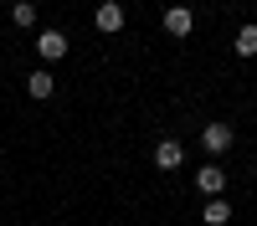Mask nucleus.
Here are the masks:
<instances>
[{"label": "nucleus", "mask_w": 257, "mask_h": 226, "mask_svg": "<svg viewBox=\"0 0 257 226\" xmlns=\"http://www.w3.org/2000/svg\"><path fill=\"white\" fill-rule=\"evenodd\" d=\"M201 221H206V226H231V200L211 195V200H206V211H201Z\"/></svg>", "instance_id": "0eeeda50"}, {"label": "nucleus", "mask_w": 257, "mask_h": 226, "mask_svg": "<svg viewBox=\"0 0 257 226\" xmlns=\"http://www.w3.org/2000/svg\"><path fill=\"white\" fill-rule=\"evenodd\" d=\"M11 26H21V31L36 26V6H31V0H16V6H11Z\"/></svg>", "instance_id": "1a4fd4ad"}, {"label": "nucleus", "mask_w": 257, "mask_h": 226, "mask_svg": "<svg viewBox=\"0 0 257 226\" xmlns=\"http://www.w3.org/2000/svg\"><path fill=\"white\" fill-rule=\"evenodd\" d=\"M196 190H201L206 200L226 190V170H221V164H216V159H211V164H201V170H196Z\"/></svg>", "instance_id": "7ed1b4c3"}, {"label": "nucleus", "mask_w": 257, "mask_h": 226, "mask_svg": "<svg viewBox=\"0 0 257 226\" xmlns=\"http://www.w3.org/2000/svg\"><path fill=\"white\" fill-rule=\"evenodd\" d=\"M26 93H31V98H52V93H57V82H52V72H47V67H36V72L26 77Z\"/></svg>", "instance_id": "6e6552de"}, {"label": "nucleus", "mask_w": 257, "mask_h": 226, "mask_svg": "<svg viewBox=\"0 0 257 226\" xmlns=\"http://www.w3.org/2000/svg\"><path fill=\"white\" fill-rule=\"evenodd\" d=\"M165 31L170 36H190V31H196V11H190V6H170L165 11Z\"/></svg>", "instance_id": "423d86ee"}, {"label": "nucleus", "mask_w": 257, "mask_h": 226, "mask_svg": "<svg viewBox=\"0 0 257 226\" xmlns=\"http://www.w3.org/2000/svg\"><path fill=\"white\" fill-rule=\"evenodd\" d=\"M36 57L41 62H57V57H67V36H62V31H36Z\"/></svg>", "instance_id": "39448f33"}, {"label": "nucleus", "mask_w": 257, "mask_h": 226, "mask_svg": "<svg viewBox=\"0 0 257 226\" xmlns=\"http://www.w3.org/2000/svg\"><path fill=\"white\" fill-rule=\"evenodd\" d=\"M149 159H155V170H165V175H170V170H180V164H185V144H180V139H160Z\"/></svg>", "instance_id": "f03ea898"}, {"label": "nucleus", "mask_w": 257, "mask_h": 226, "mask_svg": "<svg viewBox=\"0 0 257 226\" xmlns=\"http://www.w3.org/2000/svg\"><path fill=\"white\" fill-rule=\"evenodd\" d=\"M93 26H98L103 36H113V31H123V6H118V0H103V6L93 11Z\"/></svg>", "instance_id": "20e7f679"}, {"label": "nucleus", "mask_w": 257, "mask_h": 226, "mask_svg": "<svg viewBox=\"0 0 257 226\" xmlns=\"http://www.w3.org/2000/svg\"><path fill=\"white\" fill-rule=\"evenodd\" d=\"M231 144H237V134H231V123H206V129H201V149L211 154V159H216V154H226L231 149Z\"/></svg>", "instance_id": "f257e3e1"}, {"label": "nucleus", "mask_w": 257, "mask_h": 226, "mask_svg": "<svg viewBox=\"0 0 257 226\" xmlns=\"http://www.w3.org/2000/svg\"><path fill=\"white\" fill-rule=\"evenodd\" d=\"M231 47H237V57H257V26H252V21L237 31V41H231Z\"/></svg>", "instance_id": "9d476101"}]
</instances>
